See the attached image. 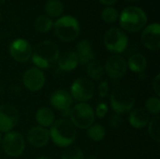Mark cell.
Here are the masks:
<instances>
[{"label": "cell", "mask_w": 160, "mask_h": 159, "mask_svg": "<svg viewBox=\"0 0 160 159\" xmlns=\"http://www.w3.org/2000/svg\"><path fill=\"white\" fill-rule=\"evenodd\" d=\"M50 140L58 147L68 148L77 139V128L67 118L55 120L49 129Z\"/></svg>", "instance_id": "1"}, {"label": "cell", "mask_w": 160, "mask_h": 159, "mask_svg": "<svg viewBox=\"0 0 160 159\" xmlns=\"http://www.w3.org/2000/svg\"><path fill=\"white\" fill-rule=\"evenodd\" d=\"M59 55L60 50L58 46L51 40H44L35 46L31 59L36 67L46 69L57 63Z\"/></svg>", "instance_id": "2"}, {"label": "cell", "mask_w": 160, "mask_h": 159, "mask_svg": "<svg viewBox=\"0 0 160 159\" xmlns=\"http://www.w3.org/2000/svg\"><path fill=\"white\" fill-rule=\"evenodd\" d=\"M136 97L133 90L126 85L113 88L110 96V104L112 111L118 114H127L135 108Z\"/></svg>", "instance_id": "3"}, {"label": "cell", "mask_w": 160, "mask_h": 159, "mask_svg": "<svg viewBox=\"0 0 160 159\" xmlns=\"http://www.w3.org/2000/svg\"><path fill=\"white\" fill-rule=\"evenodd\" d=\"M147 20L146 13L138 7H128L119 16L121 27L130 33L142 30L147 23Z\"/></svg>", "instance_id": "4"}, {"label": "cell", "mask_w": 160, "mask_h": 159, "mask_svg": "<svg viewBox=\"0 0 160 159\" xmlns=\"http://www.w3.org/2000/svg\"><path fill=\"white\" fill-rule=\"evenodd\" d=\"M70 122L73 126L81 130H87L96 120L95 111L93 107L87 102H79L75 106L71 107L69 111Z\"/></svg>", "instance_id": "5"}, {"label": "cell", "mask_w": 160, "mask_h": 159, "mask_svg": "<svg viewBox=\"0 0 160 159\" xmlns=\"http://www.w3.org/2000/svg\"><path fill=\"white\" fill-rule=\"evenodd\" d=\"M53 30L55 36L64 42H70L75 40L80 35V24L78 21L72 16L60 17L55 23H53Z\"/></svg>", "instance_id": "6"}, {"label": "cell", "mask_w": 160, "mask_h": 159, "mask_svg": "<svg viewBox=\"0 0 160 159\" xmlns=\"http://www.w3.org/2000/svg\"><path fill=\"white\" fill-rule=\"evenodd\" d=\"M103 41L105 48L114 54L122 53L128 45V36L122 29L116 27L110 28L105 32Z\"/></svg>", "instance_id": "7"}, {"label": "cell", "mask_w": 160, "mask_h": 159, "mask_svg": "<svg viewBox=\"0 0 160 159\" xmlns=\"http://www.w3.org/2000/svg\"><path fill=\"white\" fill-rule=\"evenodd\" d=\"M1 146L7 156L18 157L22 156L25 150V139L22 133L11 130L3 137Z\"/></svg>", "instance_id": "8"}, {"label": "cell", "mask_w": 160, "mask_h": 159, "mask_svg": "<svg viewBox=\"0 0 160 159\" xmlns=\"http://www.w3.org/2000/svg\"><path fill=\"white\" fill-rule=\"evenodd\" d=\"M96 89L94 82L85 77L76 79L70 86V96L79 102H87L93 98Z\"/></svg>", "instance_id": "9"}, {"label": "cell", "mask_w": 160, "mask_h": 159, "mask_svg": "<svg viewBox=\"0 0 160 159\" xmlns=\"http://www.w3.org/2000/svg\"><path fill=\"white\" fill-rule=\"evenodd\" d=\"M20 119L18 109L11 104L0 105V133H8L17 126Z\"/></svg>", "instance_id": "10"}, {"label": "cell", "mask_w": 160, "mask_h": 159, "mask_svg": "<svg viewBox=\"0 0 160 159\" xmlns=\"http://www.w3.org/2000/svg\"><path fill=\"white\" fill-rule=\"evenodd\" d=\"M46 82V77L42 69L38 67H29L22 75V83L30 92H38L43 88Z\"/></svg>", "instance_id": "11"}, {"label": "cell", "mask_w": 160, "mask_h": 159, "mask_svg": "<svg viewBox=\"0 0 160 159\" xmlns=\"http://www.w3.org/2000/svg\"><path fill=\"white\" fill-rule=\"evenodd\" d=\"M104 70L105 73H107V75L113 80L122 79L128 71L126 58L120 54L112 55L107 59L104 66Z\"/></svg>", "instance_id": "12"}, {"label": "cell", "mask_w": 160, "mask_h": 159, "mask_svg": "<svg viewBox=\"0 0 160 159\" xmlns=\"http://www.w3.org/2000/svg\"><path fill=\"white\" fill-rule=\"evenodd\" d=\"M141 40L142 45L150 51H158L160 48V25L158 22L145 26L142 30Z\"/></svg>", "instance_id": "13"}, {"label": "cell", "mask_w": 160, "mask_h": 159, "mask_svg": "<svg viewBox=\"0 0 160 159\" xmlns=\"http://www.w3.org/2000/svg\"><path fill=\"white\" fill-rule=\"evenodd\" d=\"M10 56L19 63H25L31 59L32 47L28 41L22 38H17L13 40L9 45Z\"/></svg>", "instance_id": "14"}, {"label": "cell", "mask_w": 160, "mask_h": 159, "mask_svg": "<svg viewBox=\"0 0 160 159\" xmlns=\"http://www.w3.org/2000/svg\"><path fill=\"white\" fill-rule=\"evenodd\" d=\"M51 106L62 113H68L73 104V98L71 97L68 91L65 89H57L50 96Z\"/></svg>", "instance_id": "15"}, {"label": "cell", "mask_w": 160, "mask_h": 159, "mask_svg": "<svg viewBox=\"0 0 160 159\" xmlns=\"http://www.w3.org/2000/svg\"><path fill=\"white\" fill-rule=\"evenodd\" d=\"M26 140L31 146L35 148H42L50 142L49 130L39 126L31 127L27 132Z\"/></svg>", "instance_id": "16"}, {"label": "cell", "mask_w": 160, "mask_h": 159, "mask_svg": "<svg viewBox=\"0 0 160 159\" xmlns=\"http://www.w3.org/2000/svg\"><path fill=\"white\" fill-rule=\"evenodd\" d=\"M150 114L144 110V108H133L128 112V123L136 129H142L147 127L150 121Z\"/></svg>", "instance_id": "17"}, {"label": "cell", "mask_w": 160, "mask_h": 159, "mask_svg": "<svg viewBox=\"0 0 160 159\" xmlns=\"http://www.w3.org/2000/svg\"><path fill=\"white\" fill-rule=\"evenodd\" d=\"M75 52L78 56L79 64L82 66H86L95 60V53L92 50V46L86 39H82L78 42Z\"/></svg>", "instance_id": "18"}, {"label": "cell", "mask_w": 160, "mask_h": 159, "mask_svg": "<svg viewBox=\"0 0 160 159\" xmlns=\"http://www.w3.org/2000/svg\"><path fill=\"white\" fill-rule=\"evenodd\" d=\"M57 64H58V67L61 70L67 71V72L72 71L79 65L78 56H77L76 52L73 51L66 52L63 54L59 55V58L57 60Z\"/></svg>", "instance_id": "19"}, {"label": "cell", "mask_w": 160, "mask_h": 159, "mask_svg": "<svg viewBox=\"0 0 160 159\" xmlns=\"http://www.w3.org/2000/svg\"><path fill=\"white\" fill-rule=\"evenodd\" d=\"M36 122L38 123V126L48 128L51 127L52 125L55 121V115L52 109L48 107H42L39 108L35 114Z\"/></svg>", "instance_id": "20"}, {"label": "cell", "mask_w": 160, "mask_h": 159, "mask_svg": "<svg viewBox=\"0 0 160 159\" xmlns=\"http://www.w3.org/2000/svg\"><path fill=\"white\" fill-rule=\"evenodd\" d=\"M128 69H130L134 73H142L147 67V59L142 53H133L127 60Z\"/></svg>", "instance_id": "21"}, {"label": "cell", "mask_w": 160, "mask_h": 159, "mask_svg": "<svg viewBox=\"0 0 160 159\" xmlns=\"http://www.w3.org/2000/svg\"><path fill=\"white\" fill-rule=\"evenodd\" d=\"M85 70H86V74L88 76V79H90L91 81L92 80L93 81H98L105 74L104 66L96 60L87 64Z\"/></svg>", "instance_id": "22"}, {"label": "cell", "mask_w": 160, "mask_h": 159, "mask_svg": "<svg viewBox=\"0 0 160 159\" xmlns=\"http://www.w3.org/2000/svg\"><path fill=\"white\" fill-rule=\"evenodd\" d=\"M160 118L159 115L153 116L147 125L149 136L156 142H160Z\"/></svg>", "instance_id": "23"}, {"label": "cell", "mask_w": 160, "mask_h": 159, "mask_svg": "<svg viewBox=\"0 0 160 159\" xmlns=\"http://www.w3.org/2000/svg\"><path fill=\"white\" fill-rule=\"evenodd\" d=\"M87 136L93 142H100L106 136V129L99 124H94L87 129Z\"/></svg>", "instance_id": "24"}, {"label": "cell", "mask_w": 160, "mask_h": 159, "mask_svg": "<svg viewBox=\"0 0 160 159\" xmlns=\"http://www.w3.org/2000/svg\"><path fill=\"white\" fill-rule=\"evenodd\" d=\"M53 27V22L46 15L38 16L35 21V28L39 33H47Z\"/></svg>", "instance_id": "25"}, {"label": "cell", "mask_w": 160, "mask_h": 159, "mask_svg": "<svg viewBox=\"0 0 160 159\" xmlns=\"http://www.w3.org/2000/svg\"><path fill=\"white\" fill-rule=\"evenodd\" d=\"M64 10L63 4L59 0H49L45 5V11L48 17H58Z\"/></svg>", "instance_id": "26"}, {"label": "cell", "mask_w": 160, "mask_h": 159, "mask_svg": "<svg viewBox=\"0 0 160 159\" xmlns=\"http://www.w3.org/2000/svg\"><path fill=\"white\" fill-rule=\"evenodd\" d=\"M144 110L153 116L158 115L160 112V99L157 96H152L149 97L144 105Z\"/></svg>", "instance_id": "27"}, {"label": "cell", "mask_w": 160, "mask_h": 159, "mask_svg": "<svg viewBox=\"0 0 160 159\" xmlns=\"http://www.w3.org/2000/svg\"><path fill=\"white\" fill-rule=\"evenodd\" d=\"M61 159H84V155L80 148L69 146L62 154Z\"/></svg>", "instance_id": "28"}, {"label": "cell", "mask_w": 160, "mask_h": 159, "mask_svg": "<svg viewBox=\"0 0 160 159\" xmlns=\"http://www.w3.org/2000/svg\"><path fill=\"white\" fill-rule=\"evenodd\" d=\"M101 17H102V20L105 22L112 23V22H116L118 20L119 14H118L117 9H115L114 7H105L102 10Z\"/></svg>", "instance_id": "29"}, {"label": "cell", "mask_w": 160, "mask_h": 159, "mask_svg": "<svg viewBox=\"0 0 160 159\" xmlns=\"http://www.w3.org/2000/svg\"><path fill=\"white\" fill-rule=\"evenodd\" d=\"M94 111H95L96 117H98L99 119H103L108 114L109 108H108V105L105 102H101V103L98 104L96 110H94Z\"/></svg>", "instance_id": "30"}, {"label": "cell", "mask_w": 160, "mask_h": 159, "mask_svg": "<svg viewBox=\"0 0 160 159\" xmlns=\"http://www.w3.org/2000/svg\"><path fill=\"white\" fill-rule=\"evenodd\" d=\"M110 93V86L108 84L107 81H102L99 82L98 86V94L100 97L105 98L106 97H108Z\"/></svg>", "instance_id": "31"}, {"label": "cell", "mask_w": 160, "mask_h": 159, "mask_svg": "<svg viewBox=\"0 0 160 159\" xmlns=\"http://www.w3.org/2000/svg\"><path fill=\"white\" fill-rule=\"evenodd\" d=\"M122 123H123L122 115L114 112V113L111 116V118H110L109 125H110V127H112V128H119V127H121Z\"/></svg>", "instance_id": "32"}, {"label": "cell", "mask_w": 160, "mask_h": 159, "mask_svg": "<svg viewBox=\"0 0 160 159\" xmlns=\"http://www.w3.org/2000/svg\"><path fill=\"white\" fill-rule=\"evenodd\" d=\"M152 87H153V90L155 92V94L157 95V97H159L160 96V74L158 73L156 75V77L154 78L153 80V82H152Z\"/></svg>", "instance_id": "33"}, {"label": "cell", "mask_w": 160, "mask_h": 159, "mask_svg": "<svg viewBox=\"0 0 160 159\" xmlns=\"http://www.w3.org/2000/svg\"><path fill=\"white\" fill-rule=\"evenodd\" d=\"M117 1H118V0H99V2H100L101 4H103V5L107 6V7H110V6L114 5Z\"/></svg>", "instance_id": "34"}, {"label": "cell", "mask_w": 160, "mask_h": 159, "mask_svg": "<svg viewBox=\"0 0 160 159\" xmlns=\"http://www.w3.org/2000/svg\"><path fill=\"white\" fill-rule=\"evenodd\" d=\"M84 159H98L96 157H92V156H90V157H87L86 158Z\"/></svg>", "instance_id": "35"}, {"label": "cell", "mask_w": 160, "mask_h": 159, "mask_svg": "<svg viewBox=\"0 0 160 159\" xmlns=\"http://www.w3.org/2000/svg\"><path fill=\"white\" fill-rule=\"evenodd\" d=\"M38 159H52L51 157H38Z\"/></svg>", "instance_id": "36"}, {"label": "cell", "mask_w": 160, "mask_h": 159, "mask_svg": "<svg viewBox=\"0 0 160 159\" xmlns=\"http://www.w3.org/2000/svg\"><path fill=\"white\" fill-rule=\"evenodd\" d=\"M2 139H3V136H2V133H0V146H1V143H2Z\"/></svg>", "instance_id": "37"}, {"label": "cell", "mask_w": 160, "mask_h": 159, "mask_svg": "<svg viewBox=\"0 0 160 159\" xmlns=\"http://www.w3.org/2000/svg\"><path fill=\"white\" fill-rule=\"evenodd\" d=\"M4 2H5V0H0V6H2L4 4Z\"/></svg>", "instance_id": "38"}, {"label": "cell", "mask_w": 160, "mask_h": 159, "mask_svg": "<svg viewBox=\"0 0 160 159\" xmlns=\"http://www.w3.org/2000/svg\"><path fill=\"white\" fill-rule=\"evenodd\" d=\"M128 1H130V2H137V1H140V0H128Z\"/></svg>", "instance_id": "39"}, {"label": "cell", "mask_w": 160, "mask_h": 159, "mask_svg": "<svg viewBox=\"0 0 160 159\" xmlns=\"http://www.w3.org/2000/svg\"><path fill=\"white\" fill-rule=\"evenodd\" d=\"M0 22H1V15H0Z\"/></svg>", "instance_id": "40"}]
</instances>
